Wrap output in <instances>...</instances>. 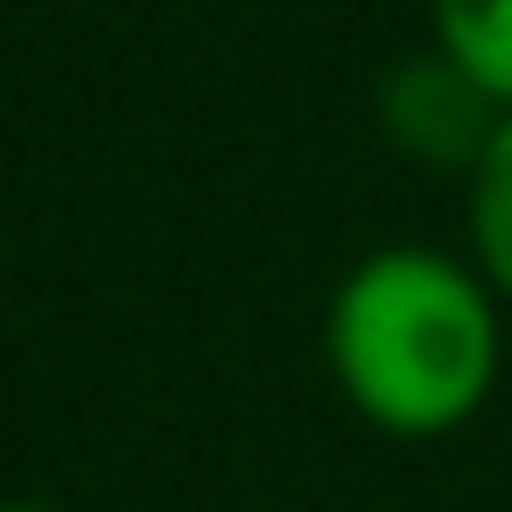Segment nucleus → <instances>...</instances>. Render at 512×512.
Returning a JSON list of instances; mask_svg holds the SVG:
<instances>
[{
	"mask_svg": "<svg viewBox=\"0 0 512 512\" xmlns=\"http://www.w3.org/2000/svg\"><path fill=\"white\" fill-rule=\"evenodd\" d=\"M504 312L512 304L456 248H368L320 320L328 384L384 440H448L504 376Z\"/></svg>",
	"mask_w": 512,
	"mask_h": 512,
	"instance_id": "nucleus-1",
	"label": "nucleus"
},
{
	"mask_svg": "<svg viewBox=\"0 0 512 512\" xmlns=\"http://www.w3.org/2000/svg\"><path fill=\"white\" fill-rule=\"evenodd\" d=\"M496 120H504V112H496V104H488L456 64H440V56L400 64V72H392V88H384V128H392L408 152L448 160V168H472Z\"/></svg>",
	"mask_w": 512,
	"mask_h": 512,
	"instance_id": "nucleus-2",
	"label": "nucleus"
},
{
	"mask_svg": "<svg viewBox=\"0 0 512 512\" xmlns=\"http://www.w3.org/2000/svg\"><path fill=\"white\" fill-rule=\"evenodd\" d=\"M432 56L456 64L496 112H512V0H424Z\"/></svg>",
	"mask_w": 512,
	"mask_h": 512,
	"instance_id": "nucleus-3",
	"label": "nucleus"
},
{
	"mask_svg": "<svg viewBox=\"0 0 512 512\" xmlns=\"http://www.w3.org/2000/svg\"><path fill=\"white\" fill-rule=\"evenodd\" d=\"M464 256L512 304V112L488 128L480 160L464 168Z\"/></svg>",
	"mask_w": 512,
	"mask_h": 512,
	"instance_id": "nucleus-4",
	"label": "nucleus"
},
{
	"mask_svg": "<svg viewBox=\"0 0 512 512\" xmlns=\"http://www.w3.org/2000/svg\"><path fill=\"white\" fill-rule=\"evenodd\" d=\"M0 512H64V504H40V496H8Z\"/></svg>",
	"mask_w": 512,
	"mask_h": 512,
	"instance_id": "nucleus-5",
	"label": "nucleus"
}]
</instances>
